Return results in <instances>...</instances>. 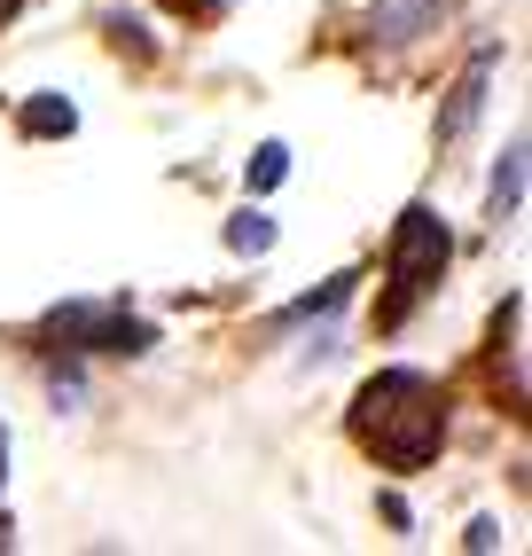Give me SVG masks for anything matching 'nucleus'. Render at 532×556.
<instances>
[{
    "label": "nucleus",
    "mask_w": 532,
    "mask_h": 556,
    "mask_svg": "<svg viewBox=\"0 0 532 556\" xmlns=\"http://www.w3.org/2000/svg\"><path fill=\"white\" fill-rule=\"evenodd\" d=\"M446 251H454V243H446V228H439V219H431L423 204H415V212L400 219V243H392V275H400L407 290H423V282H431V275L446 267Z\"/></svg>",
    "instance_id": "1"
},
{
    "label": "nucleus",
    "mask_w": 532,
    "mask_h": 556,
    "mask_svg": "<svg viewBox=\"0 0 532 556\" xmlns=\"http://www.w3.org/2000/svg\"><path fill=\"white\" fill-rule=\"evenodd\" d=\"M376 447H384L400 470H407V463H423V455H439V407H431V392H423V400H407L400 416L376 424Z\"/></svg>",
    "instance_id": "2"
},
{
    "label": "nucleus",
    "mask_w": 532,
    "mask_h": 556,
    "mask_svg": "<svg viewBox=\"0 0 532 556\" xmlns=\"http://www.w3.org/2000/svg\"><path fill=\"white\" fill-rule=\"evenodd\" d=\"M48 338H94V345L141 353V345H149V329H141V321H126L118 306H63V314H48Z\"/></svg>",
    "instance_id": "3"
},
{
    "label": "nucleus",
    "mask_w": 532,
    "mask_h": 556,
    "mask_svg": "<svg viewBox=\"0 0 532 556\" xmlns=\"http://www.w3.org/2000/svg\"><path fill=\"white\" fill-rule=\"evenodd\" d=\"M439 9H446V0H376V9H368V40L400 48V40H415V31H431Z\"/></svg>",
    "instance_id": "4"
},
{
    "label": "nucleus",
    "mask_w": 532,
    "mask_h": 556,
    "mask_svg": "<svg viewBox=\"0 0 532 556\" xmlns=\"http://www.w3.org/2000/svg\"><path fill=\"white\" fill-rule=\"evenodd\" d=\"M485 87H493V48L463 71V87H454V102H446V118H439V141H454V134H470V118L485 110Z\"/></svg>",
    "instance_id": "5"
},
{
    "label": "nucleus",
    "mask_w": 532,
    "mask_h": 556,
    "mask_svg": "<svg viewBox=\"0 0 532 556\" xmlns=\"http://www.w3.org/2000/svg\"><path fill=\"white\" fill-rule=\"evenodd\" d=\"M423 392H431V384L415 377V368H392V377H376V384L360 392V424L376 431L384 416H400V407H407V400H423Z\"/></svg>",
    "instance_id": "6"
},
{
    "label": "nucleus",
    "mask_w": 532,
    "mask_h": 556,
    "mask_svg": "<svg viewBox=\"0 0 532 556\" xmlns=\"http://www.w3.org/2000/svg\"><path fill=\"white\" fill-rule=\"evenodd\" d=\"M71 126H79V110H71L63 94H31V102H24V134L55 141V134H71Z\"/></svg>",
    "instance_id": "7"
},
{
    "label": "nucleus",
    "mask_w": 532,
    "mask_h": 556,
    "mask_svg": "<svg viewBox=\"0 0 532 556\" xmlns=\"http://www.w3.org/2000/svg\"><path fill=\"white\" fill-rule=\"evenodd\" d=\"M517 204H524V141L502 157V173H493V219H517Z\"/></svg>",
    "instance_id": "8"
},
{
    "label": "nucleus",
    "mask_w": 532,
    "mask_h": 556,
    "mask_svg": "<svg viewBox=\"0 0 532 556\" xmlns=\"http://www.w3.org/2000/svg\"><path fill=\"white\" fill-rule=\"evenodd\" d=\"M266 243H275V219H258V212H236V219H227V251H243V258H258Z\"/></svg>",
    "instance_id": "9"
},
{
    "label": "nucleus",
    "mask_w": 532,
    "mask_h": 556,
    "mask_svg": "<svg viewBox=\"0 0 532 556\" xmlns=\"http://www.w3.org/2000/svg\"><path fill=\"white\" fill-rule=\"evenodd\" d=\"M282 180H290V150H282V141H266V150L251 157V189H282Z\"/></svg>",
    "instance_id": "10"
},
{
    "label": "nucleus",
    "mask_w": 532,
    "mask_h": 556,
    "mask_svg": "<svg viewBox=\"0 0 532 556\" xmlns=\"http://www.w3.org/2000/svg\"><path fill=\"white\" fill-rule=\"evenodd\" d=\"M345 290H353V275H337L329 290H314V299H297V306H290V321H306V314H329V306H345Z\"/></svg>",
    "instance_id": "11"
}]
</instances>
